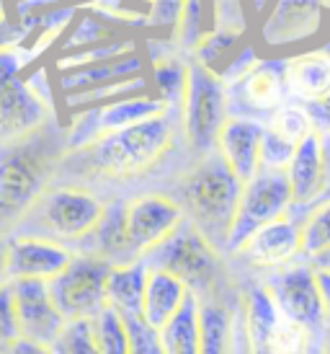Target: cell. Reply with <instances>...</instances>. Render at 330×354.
<instances>
[{
	"label": "cell",
	"instance_id": "obj_42",
	"mask_svg": "<svg viewBox=\"0 0 330 354\" xmlns=\"http://www.w3.org/2000/svg\"><path fill=\"white\" fill-rule=\"evenodd\" d=\"M3 354H55L52 352V346H41V344H34V342H26V339H19L13 346H8Z\"/></svg>",
	"mask_w": 330,
	"mask_h": 354
},
{
	"label": "cell",
	"instance_id": "obj_50",
	"mask_svg": "<svg viewBox=\"0 0 330 354\" xmlns=\"http://www.w3.org/2000/svg\"><path fill=\"white\" fill-rule=\"evenodd\" d=\"M328 326H330V321H328Z\"/></svg>",
	"mask_w": 330,
	"mask_h": 354
},
{
	"label": "cell",
	"instance_id": "obj_33",
	"mask_svg": "<svg viewBox=\"0 0 330 354\" xmlns=\"http://www.w3.org/2000/svg\"><path fill=\"white\" fill-rule=\"evenodd\" d=\"M302 256L322 259L330 254V202L312 209L310 215L302 220Z\"/></svg>",
	"mask_w": 330,
	"mask_h": 354
},
{
	"label": "cell",
	"instance_id": "obj_12",
	"mask_svg": "<svg viewBox=\"0 0 330 354\" xmlns=\"http://www.w3.org/2000/svg\"><path fill=\"white\" fill-rule=\"evenodd\" d=\"M287 99H289L287 59H258L255 68L227 86V101L233 111L230 117L255 119L258 114L273 117L279 109L287 106Z\"/></svg>",
	"mask_w": 330,
	"mask_h": 354
},
{
	"label": "cell",
	"instance_id": "obj_14",
	"mask_svg": "<svg viewBox=\"0 0 330 354\" xmlns=\"http://www.w3.org/2000/svg\"><path fill=\"white\" fill-rule=\"evenodd\" d=\"M8 238V279L10 282H23V279H37V282H52L57 279L70 261L75 259V251L70 246L47 241L37 236H6Z\"/></svg>",
	"mask_w": 330,
	"mask_h": 354
},
{
	"label": "cell",
	"instance_id": "obj_21",
	"mask_svg": "<svg viewBox=\"0 0 330 354\" xmlns=\"http://www.w3.org/2000/svg\"><path fill=\"white\" fill-rule=\"evenodd\" d=\"M287 86L289 96L302 106L330 96V59L322 50L304 52L287 59Z\"/></svg>",
	"mask_w": 330,
	"mask_h": 354
},
{
	"label": "cell",
	"instance_id": "obj_22",
	"mask_svg": "<svg viewBox=\"0 0 330 354\" xmlns=\"http://www.w3.org/2000/svg\"><path fill=\"white\" fill-rule=\"evenodd\" d=\"M188 287L165 269H150L147 266V285H145V303H142V315L150 326L163 328L188 297Z\"/></svg>",
	"mask_w": 330,
	"mask_h": 354
},
{
	"label": "cell",
	"instance_id": "obj_28",
	"mask_svg": "<svg viewBox=\"0 0 330 354\" xmlns=\"http://www.w3.org/2000/svg\"><path fill=\"white\" fill-rule=\"evenodd\" d=\"M199 324H202V354H230L233 318L222 303L202 300Z\"/></svg>",
	"mask_w": 330,
	"mask_h": 354
},
{
	"label": "cell",
	"instance_id": "obj_16",
	"mask_svg": "<svg viewBox=\"0 0 330 354\" xmlns=\"http://www.w3.org/2000/svg\"><path fill=\"white\" fill-rule=\"evenodd\" d=\"M322 10L325 3H291V0L276 3L261 29L263 41L269 47H284L310 39L320 31Z\"/></svg>",
	"mask_w": 330,
	"mask_h": 354
},
{
	"label": "cell",
	"instance_id": "obj_45",
	"mask_svg": "<svg viewBox=\"0 0 330 354\" xmlns=\"http://www.w3.org/2000/svg\"><path fill=\"white\" fill-rule=\"evenodd\" d=\"M328 202H330V187H328V189H325V192H322L320 197L315 199V202H312V205H310V207H307V209H304V212H302V215H300V225H302V220H304V217L310 215L312 209H318V207H322V205H328ZM294 223H297V220H294Z\"/></svg>",
	"mask_w": 330,
	"mask_h": 354
},
{
	"label": "cell",
	"instance_id": "obj_27",
	"mask_svg": "<svg viewBox=\"0 0 330 354\" xmlns=\"http://www.w3.org/2000/svg\"><path fill=\"white\" fill-rule=\"evenodd\" d=\"M124 34L117 24L106 21L104 16H93L88 8L78 10V16L72 19V26H70L68 41L62 44L65 52H78L88 50V47H98V44H106V41H117L122 39Z\"/></svg>",
	"mask_w": 330,
	"mask_h": 354
},
{
	"label": "cell",
	"instance_id": "obj_17",
	"mask_svg": "<svg viewBox=\"0 0 330 354\" xmlns=\"http://www.w3.org/2000/svg\"><path fill=\"white\" fill-rule=\"evenodd\" d=\"M284 315L279 313L269 290L251 285L243 295V339L251 354H276L279 328Z\"/></svg>",
	"mask_w": 330,
	"mask_h": 354
},
{
	"label": "cell",
	"instance_id": "obj_44",
	"mask_svg": "<svg viewBox=\"0 0 330 354\" xmlns=\"http://www.w3.org/2000/svg\"><path fill=\"white\" fill-rule=\"evenodd\" d=\"M320 156H322V168H325V189L330 187V132L320 135Z\"/></svg>",
	"mask_w": 330,
	"mask_h": 354
},
{
	"label": "cell",
	"instance_id": "obj_26",
	"mask_svg": "<svg viewBox=\"0 0 330 354\" xmlns=\"http://www.w3.org/2000/svg\"><path fill=\"white\" fill-rule=\"evenodd\" d=\"M202 300L188 292L184 308L160 328L165 354H202V324H199Z\"/></svg>",
	"mask_w": 330,
	"mask_h": 354
},
{
	"label": "cell",
	"instance_id": "obj_20",
	"mask_svg": "<svg viewBox=\"0 0 330 354\" xmlns=\"http://www.w3.org/2000/svg\"><path fill=\"white\" fill-rule=\"evenodd\" d=\"M287 174H289L291 194H294V207H291L289 217L297 220L325 192V168H322V156H320V135H312V138H307L302 142Z\"/></svg>",
	"mask_w": 330,
	"mask_h": 354
},
{
	"label": "cell",
	"instance_id": "obj_25",
	"mask_svg": "<svg viewBox=\"0 0 330 354\" xmlns=\"http://www.w3.org/2000/svg\"><path fill=\"white\" fill-rule=\"evenodd\" d=\"M186 83H188V59L175 57L171 52H163V55L153 57V65H150V93L175 117H181Z\"/></svg>",
	"mask_w": 330,
	"mask_h": 354
},
{
	"label": "cell",
	"instance_id": "obj_8",
	"mask_svg": "<svg viewBox=\"0 0 330 354\" xmlns=\"http://www.w3.org/2000/svg\"><path fill=\"white\" fill-rule=\"evenodd\" d=\"M294 207L289 174L287 171H258L248 181L240 194V205L235 212L233 227L227 236V254H240V248L251 241L261 227L271 225L282 217H289Z\"/></svg>",
	"mask_w": 330,
	"mask_h": 354
},
{
	"label": "cell",
	"instance_id": "obj_9",
	"mask_svg": "<svg viewBox=\"0 0 330 354\" xmlns=\"http://www.w3.org/2000/svg\"><path fill=\"white\" fill-rule=\"evenodd\" d=\"M111 269L114 264H108L106 259L75 251L68 269L49 282L52 297L65 321H90L106 308V282Z\"/></svg>",
	"mask_w": 330,
	"mask_h": 354
},
{
	"label": "cell",
	"instance_id": "obj_41",
	"mask_svg": "<svg viewBox=\"0 0 330 354\" xmlns=\"http://www.w3.org/2000/svg\"><path fill=\"white\" fill-rule=\"evenodd\" d=\"M307 114L312 119V127H315V135H325L330 132V96H325L322 101H315V104H307Z\"/></svg>",
	"mask_w": 330,
	"mask_h": 354
},
{
	"label": "cell",
	"instance_id": "obj_47",
	"mask_svg": "<svg viewBox=\"0 0 330 354\" xmlns=\"http://www.w3.org/2000/svg\"><path fill=\"white\" fill-rule=\"evenodd\" d=\"M322 52H325V55H328V59H330V39L322 44Z\"/></svg>",
	"mask_w": 330,
	"mask_h": 354
},
{
	"label": "cell",
	"instance_id": "obj_3",
	"mask_svg": "<svg viewBox=\"0 0 330 354\" xmlns=\"http://www.w3.org/2000/svg\"><path fill=\"white\" fill-rule=\"evenodd\" d=\"M243 184L233 176L217 153L199 158L194 168L186 171L178 184V205L184 207L186 220L196 225L217 248L227 246L235 212L240 205Z\"/></svg>",
	"mask_w": 330,
	"mask_h": 354
},
{
	"label": "cell",
	"instance_id": "obj_19",
	"mask_svg": "<svg viewBox=\"0 0 330 354\" xmlns=\"http://www.w3.org/2000/svg\"><path fill=\"white\" fill-rule=\"evenodd\" d=\"M142 75H145V62L137 52H132L124 57L104 59L96 65H86V68L62 73L59 75V91L65 96H75V93H88V91L119 86L126 80H137Z\"/></svg>",
	"mask_w": 330,
	"mask_h": 354
},
{
	"label": "cell",
	"instance_id": "obj_37",
	"mask_svg": "<svg viewBox=\"0 0 330 354\" xmlns=\"http://www.w3.org/2000/svg\"><path fill=\"white\" fill-rule=\"evenodd\" d=\"M297 156V145L279 138L273 129H263L261 142V168L263 171H289L291 160Z\"/></svg>",
	"mask_w": 330,
	"mask_h": 354
},
{
	"label": "cell",
	"instance_id": "obj_23",
	"mask_svg": "<svg viewBox=\"0 0 330 354\" xmlns=\"http://www.w3.org/2000/svg\"><path fill=\"white\" fill-rule=\"evenodd\" d=\"M83 246V243H80ZM86 251L80 254H93L98 259H106L108 264H129V241H126V209L124 202H111L106 205V212L101 217L93 236L86 241Z\"/></svg>",
	"mask_w": 330,
	"mask_h": 354
},
{
	"label": "cell",
	"instance_id": "obj_5",
	"mask_svg": "<svg viewBox=\"0 0 330 354\" xmlns=\"http://www.w3.org/2000/svg\"><path fill=\"white\" fill-rule=\"evenodd\" d=\"M55 111L41 104L29 86V68L19 44H0V145L41 132Z\"/></svg>",
	"mask_w": 330,
	"mask_h": 354
},
{
	"label": "cell",
	"instance_id": "obj_38",
	"mask_svg": "<svg viewBox=\"0 0 330 354\" xmlns=\"http://www.w3.org/2000/svg\"><path fill=\"white\" fill-rule=\"evenodd\" d=\"M19 339V315H16V303H13V290L8 285L0 290V354L16 344Z\"/></svg>",
	"mask_w": 330,
	"mask_h": 354
},
{
	"label": "cell",
	"instance_id": "obj_32",
	"mask_svg": "<svg viewBox=\"0 0 330 354\" xmlns=\"http://www.w3.org/2000/svg\"><path fill=\"white\" fill-rule=\"evenodd\" d=\"M101 354H129V336H126L124 318L114 308H104L96 318H90Z\"/></svg>",
	"mask_w": 330,
	"mask_h": 354
},
{
	"label": "cell",
	"instance_id": "obj_48",
	"mask_svg": "<svg viewBox=\"0 0 330 354\" xmlns=\"http://www.w3.org/2000/svg\"><path fill=\"white\" fill-rule=\"evenodd\" d=\"M307 354H320V346H310V349H307Z\"/></svg>",
	"mask_w": 330,
	"mask_h": 354
},
{
	"label": "cell",
	"instance_id": "obj_1",
	"mask_svg": "<svg viewBox=\"0 0 330 354\" xmlns=\"http://www.w3.org/2000/svg\"><path fill=\"white\" fill-rule=\"evenodd\" d=\"M68 138L52 124L26 140L0 145V238L13 233L49 189V178L68 153Z\"/></svg>",
	"mask_w": 330,
	"mask_h": 354
},
{
	"label": "cell",
	"instance_id": "obj_40",
	"mask_svg": "<svg viewBox=\"0 0 330 354\" xmlns=\"http://www.w3.org/2000/svg\"><path fill=\"white\" fill-rule=\"evenodd\" d=\"M181 13H184V3H150L147 6V26L168 29L173 34L181 21Z\"/></svg>",
	"mask_w": 330,
	"mask_h": 354
},
{
	"label": "cell",
	"instance_id": "obj_39",
	"mask_svg": "<svg viewBox=\"0 0 330 354\" xmlns=\"http://www.w3.org/2000/svg\"><path fill=\"white\" fill-rule=\"evenodd\" d=\"M212 10H214L212 29L243 37L245 24H248V21H245V13H243V6H240V3H217V6H212Z\"/></svg>",
	"mask_w": 330,
	"mask_h": 354
},
{
	"label": "cell",
	"instance_id": "obj_43",
	"mask_svg": "<svg viewBox=\"0 0 330 354\" xmlns=\"http://www.w3.org/2000/svg\"><path fill=\"white\" fill-rule=\"evenodd\" d=\"M8 285V238H0V290Z\"/></svg>",
	"mask_w": 330,
	"mask_h": 354
},
{
	"label": "cell",
	"instance_id": "obj_46",
	"mask_svg": "<svg viewBox=\"0 0 330 354\" xmlns=\"http://www.w3.org/2000/svg\"><path fill=\"white\" fill-rule=\"evenodd\" d=\"M320 354H330V328H328V334H325V339H322Z\"/></svg>",
	"mask_w": 330,
	"mask_h": 354
},
{
	"label": "cell",
	"instance_id": "obj_13",
	"mask_svg": "<svg viewBox=\"0 0 330 354\" xmlns=\"http://www.w3.org/2000/svg\"><path fill=\"white\" fill-rule=\"evenodd\" d=\"M10 290H13V303L19 315L21 339L41 346H55L68 321L59 313L49 282L23 279V282H10Z\"/></svg>",
	"mask_w": 330,
	"mask_h": 354
},
{
	"label": "cell",
	"instance_id": "obj_2",
	"mask_svg": "<svg viewBox=\"0 0 330 354\" xmlns=\"http://www.w3.org/2000/svg\"><path fill=\"white\" fill-rule=\"evenodd\" d=\"M181 117L163 114L122 132L101 135L86 148L68 150L62 160H75L104 178H137L155 168L175 145V124Z\"/></svg>",
	"mask_w": 330,
	"mask_h": 354
},
{
	"label": "cell",
	"instance_id": "obj_10",
	"mask_svg": "<svg viewBox=\"0 0 330 354\" xmlns=\"http://www.w3.org/2000/svg\"><path fill=\"white\" fill-rule=\"evenodd\" d=\"M266 290L276 303L279 313L291 324L302 326L307 334H318L328 328V310L318 285V269L310 261H300L279 269L266 282Z\"/></svg>",
	"mask_w": 330,
	"mask_h": 354
},
{
	"label": "cell",
	"instance_id": "obj_6",
	"mask_svg": "<svg viewBox=\"0 0 330 354\" xmlns=\"http://www.w3.org/2000/svg\"><path fill=\"white\" fill-rule=\"evenodd\" d=\"M227 119L230 101L222 78L196 59H188V83L181 106V127L188 148L199 158L217 153V140Z\"/></svg>",
	"mask_w": 330,
	"mask_h": 354
},
{
	"label": "cell",
	"instance_id": "obj_24",
	"mask_svg": "<svg viewBox=\"0 0 330 354\" xmlns=\"http://www.w3.org/2000/svg\"><path fill=\"white\" fill-rule=\"evenodd\" d=\"M145 285H147V264L142 259L139 261H129V264H117L111 269L106 282V305L114 308L122 318L142 315Z\"/></svg>",
	"mask_w": 330,
	"mask_h": 354
},
{
	"label": "cell",
	"instance_id": "obj_34",
	"mask_svg": "<svg viewBox=\"0 0 330 354\" xmlns=\"http://www.w3.org/2000/svg\"><path fill=\"white\" fill-rule=\"evenodd\" d=\"M55 354H101L93 334V324L83 318V321H68L65 331L59 334V339L52 346Z\"/></svg>",
	"mask_w": 330,
	"mask_h": 354
},
{
	"label": "cell",
	"instance_id": "obj_7",
	"mask_svg": "<svg viewBox=\"0 0 330 354\" xmlns=\"http://www.w3.org/2000/svg\"><path fill=\"white\" fill-rule=\"evenodd\" d=\"M142 261L150 269H165L178 277L199 300H204L220 279V248L188 220Z\"/></svg>",
	"mask_w": 330,
	"mask_h": 354
},
{
	"label": "cell",
	"instance_id": "obj_30",
	"mask_svg": "<svg viewBox=\"0 0 330 354\" xmlns=\"http://www.w3.org/2000/svg\"><path fill=\"white\" fill-rule=\"evenodd\" d=\"M266 127L273 129L279 138H284L287 142L297 145V148H300L307 138L315 135L312 119H310V114H307V109L302 106V104H287V106H282L271 119H269Z\"/></svg>",
	"mask_w": 330,
	"mask_h": 354
},
{
	"label": "cell",
	"instance_id": "obj_35",
	"mask_svg": "<svg viewBox=\"0 0 330 354\" xmlns=\"http://www.w3.org/2000/svg\"><path fill=\"white\" fill-rule=\"evenodd\" d=\"M126 336H129V354H165L160 328L150 326L145 315H129L124 318Z\"/></svg>",
	"mask_w": 330,
	"mask_h": 354
},
{
	"label": "cell",
	"instance_id": "obj_29",
	"mask_svg": "<svg viewBox=\"0 0 330 354\" xmlns=\"http://www.w3.org/2000/svg\"><path fill=\"white\" fill-rule=\"evenodd\" d=\"M206 10H209V6H204V3H184L181 21H178L175 31L171 34V41L178 50L194 55L196 47L206 39V34L212 31L206 26V21H209L206 19Z\"/></svg>",
	"mask_w": 330,
	"mask_h": 354
},
{
	"label": "cell",
	"instance_id": "obj_15",
	"mask_svg": "<svg viewBox=\"0 0 330 354\" xmlns=\"http://www.w3.org/2000/svg\"><path fill=\"white\" fill-rule=\"evenodd\" d=\"M263 129L266 124L255 122V119L230 117L217 140V156L222 158L224 166L233 171V176L243 187L261 171Z\"/></svg>",
	"mask_w": 330,
	"mask_h": 354
},
{
	"label": "cell",
	"instance_id": "obj_11",
	"mask_svg": "<svg viewBox=\"0 0 330 354\" xmlns=\"http://www.w3.org/2000/svg\"><path fill=\"white\" fill-rule=\"evenodd\" d=\"M124 209L132 261H139L147 254H153L186 223V212L178 205V199L160 192L132 197L129 202H124Z\"/></svg>",
	"mask_w": 330,
	"mask_h": 354
},
{
	"label": "cell",
	"instance_id": "obj_18",
	"mask_svg": "<svg viewBox=\"0 0 330 354\" xmlns=\"http://www.w3.org/2000/svg\"><path fill=\"white\" fill-rule=\"evenodd\" d=\"M302 254V230L300 223L291 217H282L271 225L261 227L255 236L240 248L245 261L253 266H287L294 256Z\"/></svg>",
	"mask_w": 330,
	"mask_h": 354
},
{
	"label": "cell",
	"instance_id": "obj_4",
	"mask_svg": "<svg viewBox=\"0 0 330 354\" xmlns=\"http://www.w3.org/2000/svg\"><path fill=\"white\" fill-rule=\"evenodd\" d=\"M106 212V202L83 187H49L13 233L55 243H86ZM10 233V236H13Z\"/></svg>",
	"mask_w": 330,
	"mask_h": 354
},
{
	"label": "cell",
	"instance_id": "obj_36",
	"mask_svg": "<svg viewBox=\"0 0 330 354\" xmlns=\"http://www.w3.org/2000/svg\"><path fill=\"white\" fill-rule=\"evenodd\" d=\"M237 39H240L237 34H227V31L212 29L206 34V39L196 47L191 59H196L199 65H204V68L217 73V62H220V59H227L233 55V50L237 47ZM227 62H230V59H227Z\"/></svg>",
	"mask_w": 330,
	"mask_h": 354
},
{
	"label": "cell",
	"instance_id": "obj_49",
	"mask_svg": "<svg viewBox=\"0 0 330 354\" xmlns=\"http://www.w3.org/2000/svg\"><path fill=\"white\" fill-rule=\"evenodd\" d=\"M325 8H330V3H325Z\"/></svg>",
	"mask_w": 330,
	"mask_h": 354
},
{
	"label": "cell",
	"instance_id": "obj_31",
	"mask_svg": "<svg viewBox=\"0 0 330 354\" xmlns=\"http://www.w3.org/2000/svg\"><path fill=\"white\" fill-rule=\"evenodd\" d=\"M137 52L135 39H122L117 41H106V44H98V47H88V50H78V52H65L59 57L57 68L59 73H70V70L86 68V65H96V62H104V59H114V57H124V55H132Z\"/></svg>",
	"mask_w": 330,
	"mask_h": 354
},
{
	"label": "cell",
	"instance_id": "obj_51",
	"mask_svg": "<svg viewBox=\"0 0 330 354\" xmlns=\"http://www.w3.org/2000/svg\"><path fill=\"white\" fill-rule=\"evenodd\" d=\"M248 354H251V352H248Z\"/></svg>",
	"mask_w": 330,
	"mask_h": 354
}]
</instances>
